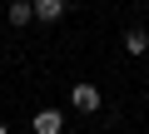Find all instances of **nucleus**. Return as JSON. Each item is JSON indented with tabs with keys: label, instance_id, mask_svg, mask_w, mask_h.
Wrapping results in <instances>:
<instances>
[{
	"label": "nucleus",
	"instance_id": "nucleus-5",
	"mask_svg": "<svg viewBox=\"0 0 149 134\" xmlns=\"http://www.w3.org/2000/svg\"><path fill=\"white\" fill-rule=\"evenodd\" d=\"M124 50H129V55H144V50H149V35H144V30H129V35H124Z\"/></svg>",
	"mask_w": 149,
	"mask_h": 134
},
{
	"label": "nucleus",
	"instance_id": "nucleus-4",
	"mask_svg": "<svg viewBox=\"0 0 149 134\" xmlns=\"http://www.w3.org/2000/svg\"><path fill=\"white\" fill-rule=\"evenodd\" d=\"M35 20V5H30V0H15V5H10V25H30Z\"/></svg>",
	"mask_w": 149,
	"mask_h": 134
},
{
	"label": "nucleus",
	"instance_id": "nucleus-6",
	"mask_svg": "<svg viewBox=\"0 0 149 134\" xmlns=\"http://www.w3.org/2000/svg\"><path fill=\"white\" fill-rule=\"evenodd\" d=\"M0 134H5V124H0Z\"/></svg>",
	"mask_w": 149,
	"mask_h": 134
},
{
	"label": "nucleus",
	"instance_id": "nucleus-3",
	"mask_svg": "<svg viewBox=\"0 0 149 134\" xmlns=\"http://www.w3.org/2000/svg\"><path fill=\"white\" fill-rule=\"evenodd\" d=\"M35 134H60V109H40L35 114Z\"/></svg>",
	"mask_w": 149,
	"mask_h": 134
},
{
	"label": "nucleus",
	"instance_id": "nucleus-2",
	"mask_svg": "<svg viewBox=\"0 0 149 134\" xmlns=\"http://www.w3.org/2000/svg\"><path fill=\"white\" fill-rule=\"evenodd\" d=\"M35 5V20H60L65 15V0H30Z\"/></svg>",
	"mask_w": 149,
	"mask_h": 134
},
{
	"label": "nucleus",
	"instance_id": "nucleus-1",
	"mask_svg": "<svg viewBox=\"0 0 149 134\" xmlns=\"http://www.w3.org/2000/svg\"><path fill=\"white\" fill-rule=\"evenodd\" d=\"M74 109L95 114V109H100V90H95V85H74Z\"/></svg>",
	"mask_w": 149,
	"mask_h": 134
}]
</instances>
